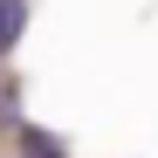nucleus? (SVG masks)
<instances>
[{
    "instance_id": "nucleus-1",
    "label": "nucleus",
    "mask_w": 158,
    "mask_h": 158,
    "mask_svg": "<svg viewBox=\"0 0 158 158\" xmlns=\"http://www.w3.org/2000/svg\"><path fill=\"white\" fill-rule=\"evenodd\" d=\"M21 21H28V7H21V0H0V55L21 41Z\"/></svg>"
},
{
    "instance_id": "nucleus-2",
    "label": "nucleus",
    "mask_w": 158,
    "mask_h": 158,
    "mask_svg": "<svg viewBox=\"0 0 158 158\" xmlns=\"http://www.w3.org/2000/svg\"><path fill=\"white\" fill-rule=\"evenodd\" d=\"M21 151H28V158H62V144L41 138V131H28V138H21Z\"/></svg>"
}]
</instances>
